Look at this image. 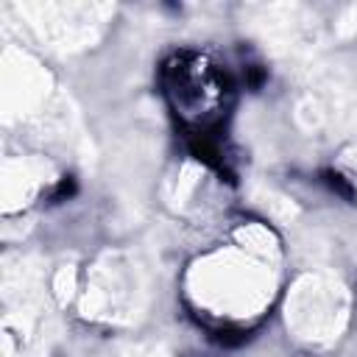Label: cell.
<instances>
[{
    "label": "cell",
    "instance_id": "1",
    "mask_svg": "<svg viewBox=\"0 0 357 357\" xmlns=\"http://www.w3.org/2000/svg\"><path fill=\"white\" fill-rule=\"evenodd\" d=\"M187 148H190V153L198 159V162H204L206 167H212V170H218V173H223L226 178H231V173L226 170V162H223V153H220V148H218V142H215V137L206 131V128H198V131H190L187 134Z\"/></svg>",
    "mask_w": 357,
    "mask_h": 357
},
{
    "label": "cell",
    "instance_id": "2",
    "mask_svg": "<svg viewBox=\"0 0 357 357\" xmlns=\"http://www.w3.org/2000/svg\"><path fill=\"white\" fill-rule=\"evenodd\" d=\"M209 337H212V343H218L223 349H237V346L248 343L251 335L245 329H237V326H220V329H212Z\"/></svg>",
    "mask_w": 357,
    "mask_h": 357
},
{
    "label": "cell",
    "instance_id": "3",
    "mask_svg": "<svg viewBox=\"0 0 357 357\" xmlns=\"http://www.w3.org/2000/svg\"><path fill=\"white\" fill-rule=\"evenodd\" d=\"M321 181H324L335 195H343L346 201H354V187H351L349 178H343L340 173H335V170H324V173H321Z\"/></svg>",
    "mask_w": 357,
    "mask_h": 357
},
{
    "label": "cell",
    "instance_id": "4",
    "mask_svg": "<svg viewBox=\"0 0 357 357\" xmlns=\"http://www.w3.org/2000/svg\"><path fill=\"white\" fill-rule=\"evenodd\" d=\"M262 81H265V70H262L259 64L245 67V84H248L251 89H259V86H262Z\"/></svg>",
    "mask_w": 357,
    "mask_h": 357
},
{
    "label": "cell",
    "instance_id": "5",
    "mask_svg": "<svg viewBox=\"0 0 357 357\" xmlns=\"http://www.w3.org/2000/svg\"><path fill=\"white\" fill-rule=\"evenodd\" d=\"M73 192H75V181H73L70 176H64V178H61V184L56 187V192H53V198H56V201H61V198H70Z\"/></svg>",
    "mask_w": 357,
    "mask_h": 357
}]
</instances>
